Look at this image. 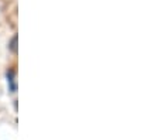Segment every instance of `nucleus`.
I'll return each instance as SVG.
<instances>
[{
	"label": "nucleus",
	"instance_id": "obj_1",
	"mask_svg": "<svg viewBox=\"0 0 158 140\" xmlns=\"http://www.w3.org/2000/svg\"><path fill=\"white\" fill-rule=\"evenodd\" d=\"M7 81H9L10 83V89H11V92H16V72H14L13 70L9 71L7 72Z\"/></svg>",
	"mask_w": 158,
	"mask_h": 140
},
{
	"label": "nucleus",
	"instance_id": "obj_2",
	"mask_svg": "<svg viewBox=\"0 0 158 140\" xmlns=\"http://www.w3.org/2000/svg\"><path fill=\"white\" fill-rule=\"evenodd\" d=\"M17 36H14L13 38H11V41H10V44H9V48H10V51L11 53H14V54H17Z\"/></svg>",
	"mask_w": 158,
	"mask_h": 140
}]
</instances>
